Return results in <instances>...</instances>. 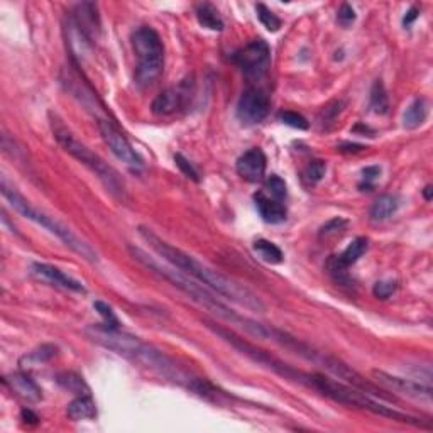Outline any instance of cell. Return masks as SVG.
Listing matches in <instances>:
<instances>
[{"label": "cell", "instance_id": "cell-1", "mask_svg": "<svg viewBox=\"0 0 433 433\" xmlns=\"http://www.w3.org/2000/svg\"><path fill=\"white\" fill-rule=\"evenodd\" d=\"M139 234L140 237L149 244V247L153 249L160 258H162V261H166L169 266L185 273L186 276L197 280L198 283L207 286L208 290L214 291L215 295H220L222 298L229 299V301L236 303V305L243 306V308L251 310V312H266L264 301H262L254 291L249 290L247 286L230 280V277L219 273V271L208 268L207 264L197 261L193 256L186 254L182 249L168 244L166 240H162L160 236H156L153 230L147 229V227H139Z\"/></svg>", "mask_w": 433, "mask_h": 433}, {"label": "cell", "instance_id": "cell-2", "mask_svg": "<svg viewBox=\"0 0 433 433\" xmlns=\"http://www.w3.org/2000/svg\"><path fill=\"white\" fill-rule=\"evenodd\" d=\"M127 249H129V252H131L132 258H134L139 264H143L144 268L149 269L151 273L158 274V276L162 277L164 281L171 283L175 288H178L180 291H183V293H185L191 301L200 305L201 308L214 313V315L219 317V319L225 320L227 323L236 325V327L243 328L244 332H247V334L252 335V337L261 338V341H273V335H274L273 327H266V325L256 322V320H251V319H247V317L239 315V313L234 312L232 308H229L225 303L220 301L214 291L208 290L207 286L198 283V281L193 280V277L190 280V276H186L185 273L173 268V266H162L156 258L147 254V252L143 251L140 247L129 245Z\"/></svg>", "mask_w": 433, "mask_h": 433}, {"label": "cell", "instance_id": "cell-3", "mask_svg": "<svg viewBox=\"0 0 433 433\" xmlns=\"http://www.w3.org/2000/svg\"><path fill=\"white\" fill-rule=\"evenodd\" d=\"M85 334L95 344L102 345V347L108 349V351L121 354V356L127 357V359L134 360V362L143 364L144 367L161 374L166 379H171V381L178 382V384L186 386L188 389L193 384L195 378H191L188 373H185L171 357L166 356L164 352H161L154 345L140 341L139 337L125 334L121 328H112L103 323L90 325L85 330Z\"/></svg>", "mask_w": 433, "mask_h": 433}, {"label": "cell", "instance_id": "cell-4", "mask_svg": "<svg viewBox=\"0 0 433 433\" xmlns=\"http://www.w3.org/2000/svg\"><path fill=\"white\" fill-rule=\"evenodd\" d=\"M303 384L308 386V388L317 389V391L322 393L323 396L334 399L335 403H341V405L371 411V413L379 415V417L391 418V420L401 421V423H410L415 425V427H423V421L418 420L417 417H411V415L395 410L393 406L382 405V403L376 401V399L371 398L369 395L362 393L360 389L342 382L341 379L337 381V379H332L325 376V374L306 373L305 382H303Z\"/></svg>", "mask_w": 433, "mask_h": 433}, {"label": "cell", "instance_id": "cell-5", "mask_svg": "<svg viewBox=\"0 0 433 433\" xmlns=\"http://www.w3.org/2000/svg\"><path fill=\"white\" fill-rule=\"evenodd\" d=\"M49 119H51V129L58 144H60L68 154H71L75 160H78L83 166H86V168L102 182V185L106 186L112 197L119 198V200H124L125 185L124 182H122L121 176H119V173L115 171L110 164H107L99 154L93 153L88 146H85L82 140H78L73 132L64 125V122L61 121L56 114H49Z\"/></svg>", "mask_w": 433, "mask_h": 433}, {"label": "cell", "instance_id": "cell-6", "mask_svg": "<svg viewBox=\"0 0 433 433\" xmlns=\"http://www.w3.org/2000/svg\"><path fill=\"white\" fill-rule=\"evenodd\" d=\"M0 191H2L3 198L9 201L10 207H12L14 210H17L21 215L32 220V222H36L38 225L45 227L46 230H49L53 236H56L61 243L68 245L71 251L77 252V254L82 256L83 259H86V261L90 262H99V254L93 251L92 245L86 244L85 240H82L80 237H78L77 234L71 232L66 225H63V223H60L58 220H54V216L45 214L42 210L36 208L26 197H23V195L17 191L16 186L10 185L5 175L2 176V182H0Z\"/></svg>", "mask_w": 433, "mask_h": 433}, {"label": "cell", "instance_id": "cell-7", "mask_svg": "<svg viewBox=\"0 0 433 433\" xmlns=\"http://www.w3.org/2000/svg\"><path fill=\"white\" fill-rule=\"evenodd\" d=\"M132 48L137 56L136 83L140 88L154 85L164 70V46L153 27L143 26L132 34Z\"/></svg>", "mask_w": 433, "mask_h": 433}, {"label": "cell", "instance_id": "cell-8", "mask_svg": "<svg viewBox=\"0 0 433 433\" xmlns=\"http://www.w3.org/2000/svg\"><path fill=\"white\" fill-rule=\"evenodd\" d=\"M232 63L244 73V77L256 80L268 73L271 66V48L264 39H254L230 56Z\"/></svg>", "mask_w": 433, "mask_h": 433}, {"label": "cell", "instance_id": "cell-9", "mask_svg": "<svg viewBox=\"0 0 433 433\" xmlns=\"http://www.w3.org/2000/svg\"><path fill=\"white\" fill-rule=\"evenodd\" d=\"M97 125H99V131L103 143L107 144L108 149L112 151V154H114L119 161L124 162L131 171L139 173L140 169L144 168V161L140 160V156L136 153V149L131 146V143L125 139V136L119 131L117 125H115L110 119H99V121H97Z\"/></svg>", "mask_w": 433, "mask_h": 433}, {"label": "cell", "instance_id": "cell-10", "mask_svg": "<svg viewBox=\"0 0 433 433\" xmlns=\"http://www.w3.org/2000/svg\"><path fill=\"white\" fill-rule=\"evenodd\" d=\"M373 378L382 389L393 393V395H399L403 398L413 399V401L432 405V388L428 384H421V382L411 381V379L393 376V374L378 369L373 371Z\"/></svg>", "mask_w": 433, "mask_h": 433}, {"label": "cell", "instance_id": "cell-11", "mask_svg": "<svg viewBox=\"0 0 433 433\" xmlns=\"http://www.w3.org/2000/svg\"><path fill=\"white\" fill-rule=\"evenodd\" d=\"M271 100L269 95L261 88L249 86L240 95L237 103V119L245 125L261 124L269 114Z\"/></svg>", "mask_w": 433, "mask_h": 433}, {"label": "cell", "instance_id": "cell-12", "mask_svg": "<svg viewBox=\"0 0 433 433\" xmlns=\"http://www.w3.org/2000/svg\"><path fill=\"white\" fill-rule=\"evenodd\" d=\"M367 247H369V240L366 237H357L354 239L347 247L344 249V252L338 256H332L327 262V268L334 274V277L337 281H344L347 277V269L351 266L356 264L364 254H366Z\"/></svg>", "mask_w": 433, "mask_h": 433}, {"label": "cell", "instance_id": "cell-13", "mask_svg": "<svg viewBox=\"0 0 433 433\" xmlns=\"http://www.w3.org/2000/svg\"><path fill=\"white\" fill-rule=\"evenodd\" d=\"M31 274L38 280L45 281V283L53 284V286L61 288V290L73 291V293H86V288L83 286L82 281L75 280V277L68 276L60 268L51 264H45V262H32L31 264Z\"/></svg>", "mask_w": 433, "mask_h": 433}, {"label": "cell", "instance_id": "cell-14", "mask_svg": "<svg viewBox=\"0 0 433 433\" xmlns=\"http://www.w3.org/2000/svg\"><path fill=\"white\" fill-rule=\"evenodd\" d=\"M266 168H268V160H266V154L259 147H252V149L245 151L236 162V169L239 176L249 183L262 182L266 176Z\"/></svg>", "mask_w": 433, "mask_h": 433}, {"label": "cell", "instance_id": "cell-15", "mask_svg": "<svg viewBox=\"0 0 433 433\" xmlns=\"http://www.w3.org/2000/svg\"><path fill=\"white\" fill-rule=\"evenodd\" d=\"M190 95V90L186 88V83H182L178 86H173V88L164 90L161 92L156 99L153 100V106L151 110L156 115H171L175 112H178L180 108L186 103V99Z\"/></svg>", "mask_w": 433, "mask_h": 433}, {"label": "cell", "instance_id": "cell-16", "mask_svg": "<svg viewBox=\"0 0 433 433\" xmlns=\"http://www.w3.org/2000/svg\"><path fill=\"white\" fill-rule=\"evenodd\" d=\"M3 384L17 396L27 403H38L42 399V391L36 381L26 373H12L3 378Z\"/></svg>", "mask_w": 433, "mask_h": 433}, {"label": "cell", "instance_id": "cell-17", "mask_svg": "<svg viewBox=\"0 0 433 433\" xmlns=\"http://www.w3.org/2000/svg\"><path fill=\"white\" fill-rule=\"evenodd\" d=\"M254 203L256 208H258L259 215L264 220L266 223H271V225H277V223H283L288 216L286 205L283 201H277L274 198L268 197L264 191H258L254 193Z\"/></svg>", "mask_w": 433, "mask_h": 433}, {"label": "cell", "instance_id": "cell-18", "mask_svg": "<svg viewBox=\"0 0 433 433\" xmlns=\"http://www.w3.org/2000/svg\"><path fill=\"white\" fill-rule=\"evenodd\" d=\"M71 19H73V23L77 24L90 39L95 34H99L100 19L95 3H78V5H75Z\"/></svg>", "mask_w": 433, "mask_h": 433}, {"label": "cell", "instance_id": "cell-19", "mask_svg": "<svg viewBox=\"0 0 433 433\" xmlns=\"http://www.w3.org/2000/svg\"><path fill=\"white\" fill-rule=\"evenodd\" d=\"M68 417L73 421L93 420L97 417V405L90 395L77 396L66 408Z\"/></svg>", "mask_w": 433, "mask_h": 433}, {"label": "cell", "instance_id": "cell-20", "mask_svg": "<svg viewBox=\"0 0 433 433\" xmlns=\"http://www.w3.org/2000/svg\"><path fill=\"white\" fill-rule=\"evenodd\" d=\"M399 198L395 195H382L371 207V219L373 222H386L398 212Z\"/></svg>", "mask_w": 433, "mask_h": 433}, {"label": "cell", "instance_id": "cell-21", "mask_svg": "<svg viewBox=\"0 0 433 433\" xmlns=\"http://www.w3.org/2000/svg\"><path fill=\"white\" fill-rule=\"evenodd\" d=\"M428 117V103L425 99H415L413 102L408 106L403 115V124L406 129H417L427 121Z\"/></svg>", "mask_w": 433, "mask_h": 433}, {"label": "cell", "instance_id": "cell-22", "mask_svg": "<svg viewBox=\"0 0 433 433\" xmlns=\"http://www.w3.org/2000/svg\"><path fill=\"white\" fill-rule=\"evenodd\" d=\"M58 356V347L53 344H45L41 347H38L36 351L26 354L24 357H21L19 364L23 369H27V367H36L41 366V364L49 362L53 357Z\"/></svg>", "mask_w": 433, "mask_h": 433}, {"label": "cell", "instance_id": "cell-23", "mask_svg": "<svg viewBox=\"0 0 433 433\" xmlns=\"http://www.w3.org/2000/svg\"><path fill=\"white\" fill-rule=\"evenodd\" d=\"M195 14H197L200 26L210 29V31H223L222 17L219 16V10L212 3H198Z\"/></svg>", "mask_w": 433, "mask_h": 433}, {"label": "cell", "instance_id": "cell-24", "mask_svg": "<svg viewBox=\"0 0 433 433\" xmlns=\"http://www.w3.org/2000/svg\"><path fill=\"white\" fill-rule=\"evenodd\" d=\"M252 249H254L256 256L268 264H281L284 261L283 251L271 240L258 239L252 245Z\"/></svg>", "mask_w": 433, "mask_h": 433}, {"label": "cell", "instance_id": "cell-25", "mask_svg": "<svg viewBox=\"0 0 433 433\" xmlns=\"http://www.w3.org/2000/svg\"><path fill=\"white\" fill-rule=\"evenodd\" d=\"M58 384L77 396L90 395V388L85 382V379H83V376H80V374H77V373H71V371L58 374Z\"/></svg>", "mask_w": 433, "mask_h": 433}, {"label": "cell", "instance_id": "cell-26", "mask_svg": "<svg viewBox=\"0 0 433 433\" xmlns=\"http://www.w3.org/2000/svg\"><path fill=\"white\" fill-rule=\"evenodd\" d=\"M369 107L374 114L384 115L389 110V99L388 93H386L384 85L381 80L374 82L373 88H371V99H369Z\"/></svg>", "mask_w": 433, "mask_h": 433}, {"label": "cell", "instance_id": "cell-27", "mask_svg": "<svg viewBox=\"0 0 433 433\" xmlns=\"http://www.w3.org/2000/svg\"><path fill=\"white\" fill-rule=\"evenodd\" d=\"M344 108H345L344 100H334V102L328 103L327 107H323L319 115V124L322 125V129H330L332 125L337 122L338 115L344 112Z\"/></svg>", "mask_w": 433, "mask_h": 433}, {"label": "cell", "instance_id": "cell-28", "mask_svg": "<svg viewBox=\"0 0 433 433\" xmlns=\"http://www.w3.org/2000/svg\"><path fill=\"white\" fill-rule=\"evenodd\" d=\"M262 191H264L268 197L274 198V200H277V201H284L288 197L286 182H284V180L277 175H271L269 178L266 180L264 190Z\"/></svg>", "mask_w": 433, "mask_h": 433}, {"label": "cell", "instance_id": "cell-29", "mask_svg": "<svg viewBox=\"0 0 433 433\" xmlns=\"http://www.w3.org/2000/svg\"><path fill=\"white\" fill-rule=\"evenodd\" d=\"M325 173H327V162L322 160L312 161L303 171V182L308 186L317 185V183L322 182Z\"/></svg>", "mask_w": 433, "mask_h": 433}, {"label": "cell", "instance_id": "cell-30", "mask_svg": "<svg viewBox=\"0 0 433 433\" xmlns=\"http://www.w3.org/2000/svg\"><path fill=\"white\" fill-rule=\"evenodd\" d=\"M256 12H258L259 23L268 29L269 32L280 31L281 19L273 12V10H269L264 3H258V5H256Z\"/></svg>", "mask_w": 433, "mask_h": 433}, {"label": "cell", "instance_id": "cell-31", "mask_svg": "<svg viewBox=\"0 0 433 433\" xmlns=\"http://www.w3.org/2000/svg\"><path fill=\"white\" fill-rule=\"evenodd\" d=\"M347 225H349V222L344 219V216H335V219L328 220V222L325 223L322 229H320L319 236L322 237V239H323V237H325V239H327V237L338 236V234L344 232V230L347 229Z\"/></svg>", "mask_w": 433, "mask_h": 433}, {"label": "cell", "instance_id": "cell-32", "mask_svg": "<svg viewBox=\"0 0 433 433\" xmlns=\"http://www.w3.org/2000/svg\"><path fill=\"white\" fill-rule=\"evenodd\" d=\"M277 119H280L283 124L290 125V127H293V129H299V131H306V129L310 127L308 121H306L301 114H298V112H291V110L280 112Z\"/></svg>", "mask_w": 433, "mask_h": 433}, {"label": "cell", "instance_id": "cell-33", "mask_svg": "<svg viewBox=\"0 0 433 433\" xmlns=\"http://www.w3.org/2000/svg\"><path fill=\"white\" fill-rule=\"evenodd\" d=\"M93 308L97 310V312L100 313V317L103 319V325H107V327H112V328H121V322H119V319L115 317L114 310L110 308V306L107 305V303L103 301H95L93 303Z\"/></svg>", "mask_w": 433, "mask_h": 433}, {"label": "cell", "instance_id": "cell-34", "mask_svg": "<svg viewBox=\"0 0 433 433\" xmlns=\"http://www.w3.org/2000/svg\"><path fill=\"white\" fill-rule=\"evenodd\" d=\"M379 176H381V168L379 166H369V168L362 169V182H360L359 188L362 191H371L376 185Z\"/></svg>", "mask_w": 433, "mask_h": 433}, {"label": "cell", "instance_id": "cell-35", "mask_svg": "<svg viewBox=\"0 0 433 433\" xmlns=\"http://www.w3.org/2000/svg\"><path fill=\"white\" fill-rule=\"evenodd\" d=\"M396 290H398V283H396V281H393V280L378 281L373 288V293H374V297L379 299H388L389 297L395 295Z\"/></svg>", "mask_w": 433, "mask_h": 433}, {"label": "cell", "instance_id": "cell-36", "mask_svg": "<svg viewBox=\"0 0 433 433\" xmlns=\"http://www.w3.org/2000/svg\"><path fill=\"white\" fill-rule=\"evenodd\" d=\"M175 161H176V166H178V168L182 169V173L186 176V178H191V180H193V182H200V176H198V171L193 168V164H191V162L186 160V158H183L182 154H176Z\"/></svg>", "mask_w": 433, "mask_h": 433}, {"label": "cell", "instance_id": "cell-37", "mask_svg": "<svg viewBox=\"0 0 433 433\" xmlns=\"http://www.w3.org/2000/svg\"><path fill=\"white\" fill-rule=\"evenodd\" d=\"M337 21L341 26L349 27L351 24H354V21H356V10H354L349 3H344V5L341 7V10H338Z\"/></svg>", "mask_w": 433, "mask_h": 433}, {"label": "cell", "instance_id": "cell-38", "mask_svg": "<svg viewBox=\"0 0 433 433\" xmlns=\"http://www.w3.org/2000/svg\"><path fill=\"white\" fill-rule=\"evenodd\" d=\"M418 17H420V10H418L417 7H411V9L408 10V12H406L405 19H403V26H405V27H410L411 24H413L415 21L418 19Z\"/></svg>", "mask_w": 433, "mask_h": 433}, {"label": "cell", "instance_id": "cell-39", "mask_svg": "<svg viewBox=\"0 0 433 433\" xmlns=\"http://www.w3.org/2000/svg\"><path fill=\"white\" fill-rule=\"evenodd\" d=\"M21 417H23L24 423H29V425H36L39 420L38 415H36L32 410H29V408H24V410L21 411Z\"/></svg>", "mask_w": 433, "mask_h": 433}, {"label": "cell", "instance_id": "cell-40", "mask_svg": "<svg viewBox=\"0 0 433 433\" xmlns=\"http://www.w3.org/2000/svg\"><path fill=\"white\" fill-rule=\"evenodd\" d=\"M337 149L341 151V153H360V151H364V149H366V147L360 146V144L345 143V144H342V146H338Z\"/></svg>", "mask_w": 433, "mask_h": 433}, {"label": "cell", "instance_id": "cell-41", "mask_svg": "<svg viewBox=\"0 0 433 433\" xmlns=\"http://www.w3.org/2000/svg\"><path fill=\"white\" fill-rule=\"evenodd\" d=\"M423 195H425V200H427V201L432 200V186H430V185H428L427 188H425Z\"/></svg>", "mask_w": 433, "mask_h": 433}]
</instances>
